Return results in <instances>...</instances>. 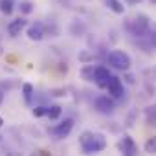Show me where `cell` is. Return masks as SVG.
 <instances>
[{
    "label": "cell",
    "instance_id": "cell-1",
    "mask_svg": "<svg viewBox=\"0 0 156 156\" xmlns=\"http://www.w3.org/2000/svg\"><path fill=\"white\" fill-rule=\"evenodd\" d=\"M79 145L85 154H96L107 149V138L101 132L94 130H83L79 136Z\"/></svg>",
    "mask_w": 156,
    "mask_h": 156
},
{
    "label": "cell",
    "instance_id": "cell-2",
    "mask_svg": "<svg viewBox=\"0 0 156 156\" xmlns=\"http://www.w3.org/2000/svg\"><path fill=\"white\" fill-rule=\"evenodd\" d=\"M151 24L152 22H151V19L145 13H136V15H132V17H129L125 20V30L130 35L141 39V37H147V33L151 30Z\"/></svg>",
    "mask_w": 156,
    "mask_h": 156
},
{
    "label": "cell",
    "instance_id": "cell-3",
    "mask_svg": "<svg viewBox=\"0 0 156 156\" xmlns=\"http://www.w3.org/2000/svg\"><path fill=\"white\" fill-rule=\"evenodd\" d=\"M107 59H108V64H110L112 68L121 70V72H127V70L130 68V64H132L129 53H125V51H121V50H112Z\"/></svg>",
    "mask_w": 156,
    "mask_h": 156
},
{
    "label": "cell",
    "instance_id": "cell-4",
    "mask_svg": "<svg viewBox=\"0 0 156 156\" xmlns=\"http://www.w3.org/2000/svg\"><path fill=\"white\" fill-rule=\"evenodd\" d=\"M72 129H73V119H72V118H66V119H62L61 123L53 125V127L50 129V132H51L57 140H64V138L70 136Z\"/></svg>",
    "mask_w": 156,
    "mask_h": 156
},
{
    "label": "cell",
    "instance_id": "cell-5",
    "mask_svg": "<svg viewBox=\"0 0 156 156\" xmlns=\"http://www.w3.org/2000/svg\"><path fill=\"white\" fill-rule=\"evenodd\" d=\"M118 149H119L121 156H138V145L129 134L121 136V140L118 141Z\"/></svg>",
    "mask_w": 156,
    "mask_h": 156
},
{
    "label": "cell",
    "instance_id": "cell-6",
    "mask_svg": "<svg viewBox=\"0 0 156 156\" xmlns=\"http://www.w3.org/2000/svg\"><path fill=\"white\" fill-rule=\"evenodd\" d=\"M94 107L99 114H112L114 112V101L110 96H98L96 101H94Z\"/></svg>",
    "mask_w": 156,
    "mask_h": 156
},
{
    "label": "cell",
    "instance_id": "cell-7",
    "mask_svg": "<svg viewBox=\"0 0 156 156\" xmlns=\"http://www.w3.org/2000/svg\"><path fill=\"white\" fill-rule=\"evenodd\" d=\"M107 90H108V96H110V98H114V99L123 98V94H125L123 81L119 79V77L112 75V77H110V81H108V85H107Z\"/></svg>",
    "mask_w": 156,
    "mask_h": 156
},
{
    "label": "cell",
    "instance_id": "cell-8",
    "mask_svg": "<svg viewBox=\"0 0 156 156\" xmlns=\"http://www.w3.org/2000/svg\"><path fill=\"white\" fill-rule=\"evenodd\" d=\"M110 77H112V73H110V70L107 66H96V79H94V83L99 88H107Z\"/></svg>",
    "mask_w": 156,
    "mask_h": 156
},
{
    "label": "cell",
    "instance_id": "cell-9",
    "mask_svg": "<svg viewBox=\"0 0 156 156\" xmlns=\"http://www.w3.org/2000/svg\"><path fill=\"white\" fill-rule=\"evenodd\" d=\"M22 30H28V20H26L24 17H19V19L11 20V22L8 24V31H9L11 37H19V35L22 33Z\"/></svg>",
    "mask_w": 156,
    "mask_h": 156
},
{
    "label": "cell",
    "instance_id": "cell-10",
    "mask_svg": "<svg viewBox=\"0 0 156 156\" xmlns=\"http://www.w3.org/2000/svg\"><path fill=\"white\" fill-rule=\"evenodd\" d=\"M26 33H28V37H30L31 41H35V42L42 41V39H44V35H46L44 26H42L41 22H33V24H30V26H28V30H26Z\"/></svg>",
    "mask_w": 156,
    "mask_h": 156
},
{
    "label": "cell",
    "instance_id": "cell-11",
    "mask_svg": "<svg viewBox=\"0 0 156 156\" xmlns=\"http://www.w3.org/2000/svg\"><path fill=\"white\" fill-rule=\"evenodd\" d=\"M81 77H83L85 81L92 83V81L96 79V66H94V64H87V66H83V70H81Z\"/></svg>",
    "mask_w": 156,
    "mask_h": 156
},
{
    "label": "cell",
    "instance_id": "cell-12",
    "mask_svg": "<svg viewBox=\"0 0 156 156\" xmlns=\"http://www.w3.org/2000/svg\"><path fill=\"white\" fill-rule=\"evenodd\" d=\"M105 4H107V8H108L110 11H114V13H118V15H121V13L125 11V6H123L121 0H105Z\"/></svg>",
    "mask_w": 156,
    "mask_h": 156
},
{
    "label": "cell",
    "instance_id": "cell-13",
    "mask_svg": "<svg viewBox=\"0 0 156 156\" xmlns=\"http://www.w3.org/2000/svg\"><path fill=\"white\" fill-rule=\"evenodd\" d=\"M145 121H147V125H156V105H151V107H147L145 108Z\"/></svg>",
    "mask_w": 156,
    "mask_h": 156
},
{
    "label": "cell",
    "instance_id": "cell-14",
    "mask_svg": "<svg viewBox=\"0 0 156 156\" xmlns=\"http://www.w3.org/2000/svg\"><path fill=\"white\" fill-rule=\"evenodd\" d=\"M15 9V0H0V11L4 15H11Z\"/></svg>",
    "mask_w": 156,
    "mask_h": 156
},
{
    "label": "cell",
    "instance_id": "cell-15",
    "mask_svg": "<svg viewBox=\"0 0 156 156\" xmlns=\"http://www.w3.org/2000/svg\"><path fill=\"white\" fill-rule=\"evenodd\" d=\"M22 94H24V99H26V103H31V96H33V85H30V83H24V85H22Z\"/></svg>",
    "mask_w": 156,
    "mask_h": 156
},
{
    "label": "cell",
    "instance_id": "cell-16",
    "mask_svg": "<svg viewBox=\"0 0 156 156\" xmlns=\"http://www.w3.org/2000/svg\"><path fill=\"white\" fill-rule=\"evenodd\" d=\"M61 112H62V108H61L59 105H51V107H48V118H50V119H59Z\"/></svg>",
    "mask_w": 156,
    "mask_h": 156
},
{
    "label": "cell",
    "instance_id": "cell-17",
    "mask_svg": "<svg viewBox=\"0 0 156 156\" xmlns=\"http://www.w3.org/2000/svg\"><path fill=\"white\" fill-rule=\"evenodd\" d=\"M147 37H149V44H151V48L156 50V22L151 24V30H149Z\"/></svg>",
    "mask_w": 156,
    "mask_h": 156
},
{
    "label": "cell",
    "instance_id": "cell-18",
    "mask_svg": "<svg viewBox=\"0 0 156 156\" xmlns=\"http://www.w3.org/2000/svg\"><path fill=\"white\" fill-rule=\"evenodd\" d=\"M19 8H20V13H22V15H30V13L33 11V4L30 2V0H24V2H20Z\"/></svg>",
    "mask_w": 156,
    "mask_h": 156
},
{
    "label": "cell",
    "instance_id": "cell-19",
    "mask_svg": "<svg viewBox=\"0 0 156 156\" xmlns=\"http://www.w3.org/2000/svg\"><path fill=\"white\" fill-rule=\"evenodd\" d=\"M145 151L147 152H156V136H152L145 141Z\"/></svg>",
    "mask_w": 156,
    "mask_h": 156
},
{
    "label": "cell",
    "instance_id": "cell-20",
    "mask_svg": "<svg viewBox=\"0 0 156 156\" xmlns=\"http://www.w3.org/2000/svg\"><path fill=\"white\" fill-rule=\"evenodd\" d=\"M33 116H35V118L48 116V107H35V108H33Z\"/></svg>",
    "mask_w": 156,
    "mask_h": 156
},
{
    "label": "cell",
    "instance_id": "cell-21",
    "mask_svg": "<svg viewBox=\"0 0 156 156\" xmlns=\"http://www.w3.org/2000/svg\"><path fill=\"white\" fill-rule=\"evenodd\" d=\"M145 73H147V75L151 77V79H152V81H156V64H154V66H152L151 70H147Z\"/></svg>",
    "mask_w": 156,
    "mask_h": 156
},
{
    "label": "cell",
    "instance_id": "cell-22",
    "mask_svg": "<svg viewBox=\"0 0 156 156\" xmlns=\"http://www.w3.org/2000/svg\"><path fill=\"white\" fill-rule=\"evenodd\" d=\"M92 57H90V53H87V51H83V53H79V61H83V62H88Z\"/></svg>",
    "mask_w": 156,
    "mask_h": 156
},
{
    "label": "cell",
    "instance_id": "cell-23",
    "mask_svg": "<svg viewBox=\"0 0 156 156\" xmlns=\"http://www.w3.org/2000/svg\"><path fill=\"white\" fill-rule=\"evenodd\" d=\"M125 4H129V6H138L140 2H143V0H123Z\"/></svg>",
    "mask_w": 156,
    "mask_h": 156
},
{
    "label": "cell",
    "instance_id": "cell-24",
    "mask_svg": "<svg viewBox=\"0 0 156 156\" xmlns=\"http://www.w3.org/2000/svg\"><path fill=\"white\" fill-rule=\"evenodd\" d=\"M125 81H127V83H130V85H132V83H134V77H132V75H130V73H127V75H125Z\"/></svg>",
    "mask_w": 156,
    "mask_h": 156
},
{
    "label": "cell",
    "instance_id": "cell-25",
    "mask_svg": "<svg viewBox=\"0 0 156 156\" xmlns=\"http://www.w3.org/2000/svg\"><path fill=\"white\" fill-rule=\"evenodd\" d=\"M2 101H4V92L0 90V103H2Z\"/></svg>",
    "mask_w": 156,
    "mask_h": 156
},
{
    "label": "cell",
    "instance_id": "cell-26",
    "mask_svg": "<svg viewBox=\"0 0 156 156\" xmlns=\"http://www.w3.org/2000/svg\"><path fill=\"white\" fill-rule=\"evenodd\" d=\"M4 125V119H2V116H0V127H2Z\"/></svg>",
    "mask_w": 156,
    "mask_h": 156
},
{
    "label": "cell",
    "instance_id": "cell-27",
    "mask_svg": "<svg viewBox=\"0 0 156 156\" xmlns=\"http://www.w3.org/2000/svg\"><path fill=\"white\" fill-rule=\"evenodd\" d=\"M0 140H2V136H0Z\"/></svg>",
    "mask_w": 156,
    "mask_h": 156
}]
</instances>
